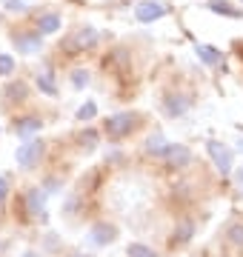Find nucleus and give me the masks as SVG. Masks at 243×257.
<instances>
[{"instance_id":"f257e3e1","label":"nucleus","mask_w":243,"mask_h":257,"mask_svg":"<svg viewBox=\"0 0 243 257\" xmlns=\"http://www.w3.org/2000/svg\"><path fill=\"white\" fill-rule=\"evenodd\" d=\"M94 43H97V29L83 26V29H77V32H72V35L60 43V52H66L69 57H75V55H83V52L94 49Z\"/></svg>"},{"instance_id":"f03ea898","label":"nucleus","mask_w":243,"mask_h":257,"mask_svg":"<svg viewBox=\"0 0 243 257\" xmlns=\"http://www.w3.org/2000/svg\"><path fill=\"white\" fill-rule=\"evenodd\" d=\"M138 126V114H132V111H117L112 117L106 120V135L109 140H123L126 135H132V128Z\"/></svg>"},{"instance_id":"7ed1b4c3","label":"nucleus","mask_w":243,"mask_h":257,"mask_svg":"<svg viewBox=\"0 0 243 257\" xmlns=\"http://www.w3.org/2000/svg\"><path fill=\"white\" fill-rule=\"evenodd\" d=\"M40 155H43V143H40V140H29V143L18 146V152H15V160H18L20 169H32V166L40 160Z\"/></svg>"},{"instance_id":"20e7f679","label":"nucleus","mask_w":243,"mask_h":257,"mask_svg":"<svg viewBox=\"0 0 243 257\" xmlns=\"http://www.w3.org/2000/svg\"><path fill=\"white\" fill-rule=\"evenodd\" d=\"M12 43L18 46L20 55H35L43 46V35L40 32H18V35H12Z\"/></svg>"},{"instance_id":"39448f33","label":"nucleus","mask_w":243,"mask_h":257,"mask_svg":"<svg viewBox=\"0 0 243 257\" xmlns=\"http://www.w3.org/2000/svg\"><path fill=\"white\" fill-rule=\"evenodd\" d=\"M206 152L212 155V160H215V166H217V172H220V175H229V172H232V152H229L223 143L209 140V143H206Z\"/></svg>"},{"instance_id":"423d86ee","label":"nucleus","mask_w":243,"mask_h":257,"mask_svg":"<svg viewBox=\"0 0 243 257\" xmlns=\"http://www.w3.org/2000/svg\"><path fill=\"white\" fill-rule=\"evenodd\" d=\"M163 160H166L169 169H186L189 163H192V152H189V146H180V143H169L166 155H163Z\"/></svg>"},{"instance_id":"0eeeda50","label":"nucleus","mask_w":243,"mask_h":257,"mask_svg":"<svg viewBox=\"0 0 243 257\" xmlns=\"http://www.w3.org/2000/svg\"><path fill=\"white\" fill-rule=\"evenodd\" d=\"M46 189H29L26 192V211L32 217H40L46 223Z\"/></svg>"},{"instance_id":"6e6552de","label":"nucleus","mask_w":243,"mask_h":257,"mask_svg":"<svg viewBox=\"0 0 243 257\" xmlns=\"http://www.w3.org/2000/svg\"><path fill=\"white\" fill-rule=\"evenodd\" d=\"M163 15H166V6H160L155 0H143V3H138V9H135V18L141 20V23H155Z\"/></svg>"},{"instance_id":"1a4fd4ad","label":"nucleus","mask_w":243,"mask_h":257,"mask_svg":"<svg viewBox=\"0 0 243 257\" xmlns=\"http://www.w3.org/2000/svg\"><path fill=\"white\" fill-rule=\"evenodd\" d=\"M114 237H117V229L109 226V223H94L89 229V240L94 246H109V243H114Z\"/></svg>"},{"instance_id":"9d476101","label":"nucleus","mask_w":243,"mask_h":257,"mask_svg":"<svg viewBox=\"0 0 243 257\" xmlns=\"http://www.w3.org/2000/svg\"><path fill=\"white\" fill-rule=\"evenodd\" d=\"M163 109H166L169 117H180V114H186V109H189V97L186 94H166Z\"/></svg>"},{"instance_id":"9b49d317","label":"nucleus","mask_w":243,"mask_h":257,"mask_svg":"<svg viewBox=\"0 0 243 257\" xmlns=\"http://www.w3.org/2000/svg\"><path fill=\"white\" fill-rule=\"evenodd\" d=\"M192 237H195V223L189 220V217L178 220V226H175V237H172V246H186V243H192Z\"/></svg>"},{"instance_id":"f8f14e48","label":"nucleus","mask_w":243,"mask_h":257,"mask_svg":"<svg viewBox=\"0 0 243 257\" xmlns=\"http://www.w3.org/2000/svg\"><path fill=\"white\" fill-rule=\"evenodd\" d=\"M40 117H20L18 123H15V135L18 138H32V135H38L40 132Z\"/></svg>"},{"instance_id":"ddd939ff","label":"nucleus","mask_w":243,"mask_h":257,"mask_svg":"<svg viewBox=\"0 0 243 257\" xmlns=\"http://www.w3.org/2000/svg\"><path fill=\"white\" fill-rule=\"evenodd\" d=\"M29 97V86L23 80H12L6 89H3V100H26Z\"/></svg>"},{"instance_id":"4468645a","label":"nucleus","mask_w":243,"mask_h":257,"mask_svg":"<svg viewBox=\"0 0 243 257\" xmlns=\"http://www.w3.org/2000/svg\"><path fill=\"white\" fill-rule=\"evenodd\" d=\"M38 32L40 35H55V32H60V15H55V12L40 15L38 18Z\"/></svg>"},{"instance_id":"2eb2a0df","label":"nucleus","mask_w":243,"mask_h":257,"mask_svg":"<svg viewBox=\"0 0 243 257\" xmlns=\"http://www.w3.org/2000/svg\"><path fill=\"white\" fill-rule=\"evenodd\" d=\"M195 52H197V57H200L206 66H220V52H217L215 46H200V43H197Z\"/></svg>"},{"instance_id":"dca6fc26","label":"nucleus","mask_w":243,"mask_h":257,"mask_svg":"<svg viewBox=\"0 0 243 257\" xmlns=\"http://www.w3.org/2000/svg\"><path fill=\"white\" fill-rule=\"evenodd\" d=\"M209 9L215 12V15H226V18H243V12L234 9L232 3H226V0H212V3H209Z\"/></svg>"},{"instance_id":"f3484780","label":"nucleus","mask_w":243,"mask_h":257,"mask_svg":"<svg viewBox=\"0 0 243 257\" xmlns=\"http://www.w3.org/2000/svg\"><path fill=\"white\" fill-rule=\"evenodd\" d=\"M166 149H169V143L163 140V135H152V138L146 140V152H149L152 157H163Z\"/></svg>"},{"instance_id":"a211bd4d","label":"nucleus","mask_w":243,"mask_h":257,"mask_svg":"<svg viewBox=\"0 0 243 257\" xmlns=\"http://www.w3.org/2000/svg\"><path fill=\"white\" fill-rule=\"evenodd\" d=\"M38 89L43 94H49V97H55L57 94V86H55V80H52V72H49V69L38 74Z\"/></svg>"},{"instance_id":"6ab92c4d","label":"nucleus","mask_w":243,"mask_h":257,"mask_svg":"<svg viewBox=\"0 0 243 257\" xmlns=\"http://www.w3.org/2000/svg\"><path fill=\"white\" fill-rule=\"evenodd\" d=\"M226 240L232 246H243V223H229L226 226Z\"/></svg>"},{"instance_id":"aec40b11","label":"nucleus","mask_w":243,"mask_h":257,"mask_svg":"<svg viewBox=\"0 0 243 257\" xmlns=\"http://www.w3.org/2000/svg\"><path fill=\"white\" fill-rule=\"evenodd\" d=\"M126 254L129 257H158V251L149 246H143V243H129L126 246Z\"/></svg>"},{"instance_id":"412c9836","label":"nucleus","mask_w":243,"mask_h":257,"mask_svg":"<svg viewBox=\"0 0 243 257\" xmlns=\"http://www.w3.org/2000/svg\"><path fill=\"white\" fill-rule=\"evenodd\" d=\"M77 140L83 143V149H89V152H92V149L97 146V132H94V128H86V132H80V135H77Z\"/></svg>"},{"instance_id":"4be33fe9","label":"nucleus","mask_w":243,"mask_h":257,"mask_svg":"<svg viewBox=\"0 0 243 257\" xmlns=\"http://www.w3.org/2000/svg\"><path fill=\"white\" fill-rule=\"evenodd\" d=\"M72 86H75V89H86V86H89V72H86V69H75V72H72Z\"/></svg>"},{"instance_id":"5701e85b","label":"nucleus","mask_w":243,"mask_h":257,"mask_svg":"<svg viewBox=\"0 0 243 257\" xmlns=\"http://www.w3.org/2000/svg\"><path fill=\"white\" fill-rule=\"evenodd\" d=\"M94 114H97V106H94V103H83V106L77 109V120H80V123H86V120H92Z\"/></svg>"},{"instance_id":"b1692460","label":"nucleus","mask_w":243,"mask_h":257,"mask_svg":"<svg viewBox=\"0 0 243 257\" xmlns=\"http://www.w3.org/2000/svg\"><path fill=\"white\" fill-rule=\"evenodd\" d=\"M12 72H15V60H12V55H0V77H9Z\"/></svg>"},{"instance_id":"393cba45","label":"nucleus","mask_w":243,"mask_h":257,"mask_svg":"<svg viewBox=\"0 0 243 257\" xmlns=\"http://www.w3.org/2000/svg\"><path fill=\"white\" fill-rule=\"evenodd\" d=\"M6 9L18 15V12H23V9H26V3H23V0H6Z\"/></svg>"},{"instance_id":"a878e982","label":"nucleus","mask_w":243,"mask_h":257,"mask_svg":"<svg viewBox=\"0 0 243 257\" xmlns=\"http://www.w3.org/2000/svg\"><path fill=\"white\" fill-rule=\"evenodd\" d=\"M6 197H9V180H6V177H0V206H3Z\"/></svg>"},{"instance_id":"bb28decb","label":"nucleus","mask_w":243,"mask_h":257,"mask_svg":"<svg viewBox=\"0 0 243 257\" xmlns=\"http://www.w3.org/2000/svg\"><path fill=\"white\" fill-rule=\"evenodd\" d=\"M234 180H237V186H240V192H243V166L237 169V175H234Z\"/></svg>"},{"instance_id":"cd10ccee","label":"nucleus","mask_w":243,"mask_h":257,"mask_svg":"<svg viewBox=\"0 0 243 257\" xmlns=\"http://www.w3.org/2000/svg\"><path fill=\"white\" fill-rule=\"evenodd\" d=\"M23 257H40L38 251H23Z\"/></svg>"},{"instance_id":"c85d7f7f","label":"nucleus","mask_w":243,"mask_h":257,"mask_svg":"<svg viewBox=\"0 0 243 257\" xmlns=\"http://www.w3.org/2000/svg\"><path fill=\"white\" fill-rule=\"evenodd\" d=\"M75 257H86V254H75Z\"/></svg>"}]
</instances>
